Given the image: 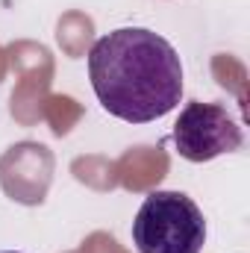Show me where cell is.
Here are the masks:
<instances>
[{
    "instance_id": "cell-4",
    "label": "cell",
    "mask_w": 250,
    "mask_h": 253,
    "mask_svg": "<svg viewBox=\"0 0 250 253\" xmlns=\"http://www.w3.org/2000/svg\"><path fill=\"white\" fill-rule=\"evenodd\" d=\"M6 253H12V251H6Z\"/></svg>"
},
{
    "instance_id": "cell-1",
    "label": "cell",
    "mask_w": 250,
    "mask_h": 253,
    "mask_svg": "<svg viewBox=\"0 0 250 253\" xmlns=\"http://www.w3.org/2000/svg\"><path fill=\"white\" fill-rule=\"evenodd\" d=\"M88 77L100 106L126 124L165 118L183 97L174 44L144 27H121L97 39L88 50Z\"/></svg>"
},
{
    "instance_id": "cell-3",
    "label": "cell",
    "mask_w": 250,
    "mask_h": 253,
    "mask_svg": "<svg viewBox=\"0 0 250 253\" xmlns=\"http://www.w3.org/2000/svg\"><path fill=\"white\" fill-rule=\"evenodd\" d=\"M245 141L242 126L218 103H188L174 124V147L188 162H209L239 150Z\"/></svg>"
},
{
    "instance_id": "cell-2",
    "label": "cell",
    "mask_w": 250,
    "mask_h": 253,
    "mask_svg": "<svg viewBox=\"0 0 250 253\" xmlns=\"http://www.w3.org/2000/svg\"><path fill=\"white\" fill-rule=\"evenodd\" d=\"M132 242L138 253H200L206 221L183 191H150L135 212Z\"/></svg>"
}]
</instances>
